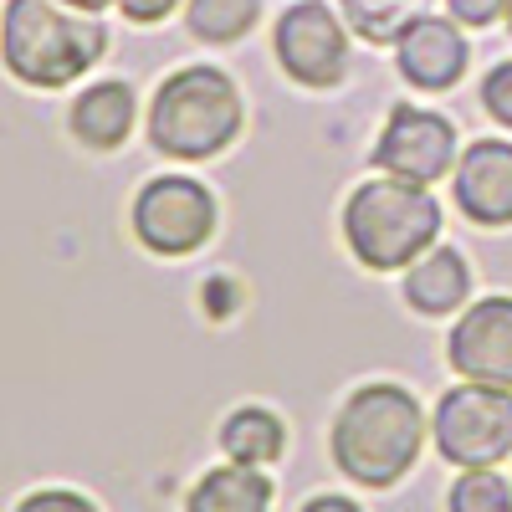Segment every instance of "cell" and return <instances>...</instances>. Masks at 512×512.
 Listing matches in <instances>:
<instances>
[{"instance_id":"cell-1","label":"cell","mask_w":512,"mask_h":512,"mask_svg":"<svg viewBox=\"0 0 512 512\" xmlns=\"http://www.w3.org/2000/svg\"><path fill=\"white\" fill-rule=\"evenodd\" d=\"M431 436V420H425L420 400L405 390V384H359V390L344 400L333 420V466L359 487H395L410 466L420 461V446Z\"/></svg>"},{"instance_id":"cell-2","label":"cell","mask_w":512,"mask_h":512,"mask_svg":"<svg viewBox=\"0 0 512 512\" xmlns=\"http://www.w3.org/2000/svg\"><path fill=\"white\" fill-rule=\"evenodd\" d=\"M108 52V26L93 11H67L62 0H6L0 62L26 88H72Z\"/></svg>"},{"instance_id":"cell-3","label":"cell","mask_w":512,"mask_h":512,"mask_svg":"<svg viewBox=\"0 0 512 512\" xmlns=\"http://www.w3.org/2000/svg\"><path fill=\"white\" fill-rule=\"evenodd\" d=\"M241 134V93L216 67H180L149 103V139L169 159H216Z\"/></svg>"},{"instance_id":"cell-4","label":"cell","mask_w":512,"mask_h":512,"mask_svg":"<svg viewBox=\"0 0 512 512\" xmlns=\"http://www.w3.org/2000/svg\"><path fill=\"white\" fill-rule=\"evenodd\" d=\"M441 236V205L415 180H369L344 205V241L369 272L410 267Z\"/></svg>"},{"instance_id":"cell-5","label":"cell","mask_w":512,"mask_h":512,"mask_svg":"<svg viewBox=\"0 0 512 512\" xmlns=\"http://www.w3.org/2000/svg\"><path fill=\"white\" fill-rule=\"evenodd\" d=\"M431 436L436 451L472 472V466H497L502 456H512V390L497 384H456L441 395L436 415H431Z\"/></svg>"},{"instance_id":"cell-6","label":"cell","mask_w":512,"mask_h":512,"mask_svg":"<svg viewBox=\"0 0 512 512\" xmlns=\"http://www.w3.org/2000/svg\"><path fill=\"white\" fill-rule=\"evenodd\" d=\"M134 236L154 256H190L216 236V195L190 175H159L134 200Z\"/></svg>"},{"instance_id":"cell-7","label":"cell","mask_w":512,"mask_h":512,"mask_svg":"<svg viewBox=\"0 0 512 512\" xmlns=\"http://www.w3.org/2000/svg\"><path fill=\"white\" fill-rule=\"evenodd\" d=\"M277 62L303 88H338L349 67V36L328 0H297L277 21Z\"/></svg>"},{"instance_id":"cell-8","label":"cell","mask_w":512,"mask_h":512,"mask_svg":"<svg viewBox=\"0 0 512 512\" xmlns=\"http://www.w3.org/2000/svg\"><path fill=\"white\" fill-rule=\"evenodd\" d=\"M456 159V134L441 113H425L415 103H400L384 123V134L374 144V164L390 169L395 180H415V185H431L441 180Z\"/></svg>"},{"instance_id":"cell-9","label":"cell","mask_w":512,"mask_h":512,"mask_svg":"<svg viewBox=\"0 0 512 512\" xmlns=\"http://www.w3.org/2000/svg\"><path fill=\"white\" fill-rule=\"evenodd\" d=\"M446 359L461 379L512 390V297H482L451 328Z\"/></svg>"},{"instance_id":"cell-10","label":"cell","mask_w":512,"mask_h":512,"mask_svg":"<svg viewBox=\"0 0 512 512\" xmlns=\"http://www.w3.org/2000/svg\"><path fill=\"white\" fill-rule=\"evenodd\" d=\"M456 205L477 226H512V144L482 139L461 154Z\"/></svg>"},{"instance_id":"cell-11","label":"cell","mask_w":512,"mask_h":512,"mask_svg":"<svg viewBox=\"0 0 512 512\" xmlns=\"http://www.w3.org/2000/svg\"><path fill=\"white\" fill-rule=\"evenodd\" d=\"M466 57L472 52H466L456 21H441V16H420L400 36V72L415 82V88L446 93L451 82L466 72Z\"/></svg>"},{"instance_id":"cell-12","label":"cell","mask_w":512,"mask_h":512,"mask_svg":"<svg viewBox=\"0 0 512 512\" xmlns=\"http://www.w3.org/2000/svg\"><path fill=\"white\" fill-rule=\"evenodd\" d=\"M134 113H139L134 88H128V82H118V77H108V82H93V88L77 93L67 123H72V139H77L82 149L108 154V149L128 144V134H134Z\"/></svg>"},{"instance_id":"cell-13","label":"cell","mask_w":512,"mask_h":512,"mask_svg":"<svg viewBox=\"0 0 512 512\" xmlns=\"http://www.w3.org/2000/svg\"><path fill=\"white\" fill-rule=\"evenodd\" d=\"M185 512H272V477L262 466L226 461L190 487Z\"/></svg>"},{"instance_id":"cell-14","label":"cell","mask_w":512,"mask_h":512,"mask_svg":"<svg viewBox=\"0 0 512 512\" xmlns=\"http://www.w3.org/2000/svg\"><path fill=\"white\" fill-rule=\"evenodd\" d=\"M466 287H472V272H466L461 251L436 246L431 256H420V262L410 267V277H405V303H410L415 313H425V318H441V313H451V308L466 303Z\"/></svg>"},{"instance_id":"cell-15","label":"cell","mask_w":512,"mask_h":512,"mask_svg":"<svg viewBox=\"0 0 512 512\" xmlns=\"http://www.w3.org/2000/svg\"><path fill=\"white\" fill-rule=\"evenodd\" d=\"M221 451L241 466H272L287 451V425L267 405H241L221 425Z\"/></svg>"},{"instance_id":"cell-16","label":"cell","mask_w":512,"mask_h":512,"mask_svg":"<svg viewBox=\"0 0 512 512\" xmlns=\"http://www.w3.org/2000/svg\"><path fill=\"white\" fill-rule=\"evenodd\" d=\"M256 16H262V0H190L185 6V21L200 41H210V47H231V41H241Z\"/></svg>"},{"instance_id":"cell-17","label":"cell","mask_w":512,"mask_h":512,"mask_svg":"<svg viewBox=\"0 0 512 512\" xmlns=\"http://www.w3.org/2000/svg\"><path fill=\"white\" fill-rule=\"evenodd\" d=\"M425 0H338L344 21L364 36V41H400L410 31V21H420Z\"/></svg>"},{"instance_id":"cell-18","label":"cell","mask_w":512,"mask_h":512,"mask_svg":"<svg viewBox=\"0 0 512 512\" xmlns=\"http://www.w3.org/2000/svg\"><path fill=\"white\" fill-rule=\"evenodd\" d=\"M446 507L451 512H512V487H507V477L492 472V466H472V472H461L451 482Z\"/></svg>"},{"instance_id":"cell-19","label":"cell","mask_w":512,"mask_h":512,"mask_svg":"<svg viewBox=\"0 0 512 512\" xmlns=\"http://www.w3.org/2000/svg\"><path fill=\"white\" fill-rule=\"evenodd\" d=\"M16 512H98L82 492H67V487H41V492H31V497H21L16 502Z\"/></svg>"},{"instance_id":"cell-20","label":"cell","mask_w":512,"mask_h":512,"mask_svg":"<svg viewBox=\"0 0 512 512\" xmlns=\"http://www.w3.org/2000/svg\"><path fill=\"white\" fill-rule=\"evenodd\" d=\"M482 103H487V113H492L497 123L512 128V62H502V67L487 72V82H482Z\"/></svg>"},{"instance_id":"cell-21","label":"cell","mask_w":512,"mask_h":512,"mask_svg":"<svg viewBox=\"0 0 512 512\" xmlns=\"http://www.w3.org/2000/svg\"><path fill=\"white\" fill-rule=\"evenodd\" d=\"M451 16L466 21V26H492L502 11H507V0H446Z\"/></svg>"},{"instance_id":"cell-22","label":"cell","mask_w":512,"mask_h":512,"mask_svg":"<svg viewBox=\"0 0 512 512\" xmlns=\"http://www.w3.org/2000/svg\"><path fill=\"white\" fill-rule=\"evenodd\" d=\"M175 6H180V0H118V11L134 21V26H154V21H164Z\"/></svg>"},{"instance_id":"cell-23","label":"cell","mask_w":512,"mask_h":512,"mask_svg":"<svg viewBox=\"0 0 512 512\" xmlns=\"http://www.w3.org/2000/svg\"><path fill=\"white\" fill-rule=\"evenodd\" d=\"M297 512H364L354 497H338V492H318V497H308Z\"/></svg>"},{"instance_id":"cell-24","label":"cell","mask_w":512,"mask_h":512,"mask_svg":"<svg viewBox=\"0 0 512 512\" xmlns=\"http://www.w3.org/2000/svg\"><path fill=\"white\" fill-rule=\"evenodd\" d=\"M62 6H72V11H93V16H98L103 6H113V0H62Z\"/></svg>"},{"instance_id":"cell-25","label":"cell","mask_w":512,"mask_h":512,"mask_svg":"<svg viewBox=\"0 0 512 512\" xmlns=\"http://www.w3.org/2000/svg\"><path fill=\"white\" fill-rule=\"evenodd\" d=\"M507 26H512V0H507Z\"/></svg>"}]
</instances>
